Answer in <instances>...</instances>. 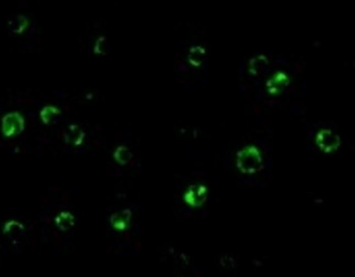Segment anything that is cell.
Masks as SVG:
<instances>
[{"instance_id": "obj_1", "label": "cell", "mask_w": 355, "mask_h": 277, "mask_svg": "<svg viewBox=\"0 0 355 277\" xmlns=\"http://www.w3.org/2000/svg\"><path fill=\"white\" fill-rule=\"evenodd\" d=\"M236 163L240 171L245 174H254L259 171L262 165V159L258 149L253 146L240 151Z\"/></svg>"}, {"instance_id": "obj_2", "label": "cell", "mask_w": 355, "mask_h": 277, "mask_svg": "<svg viewBox=\"0 0 355 277\" xmlns=\"http://www.w3.org/2000/svg\"><path fill=\"white\" fill-rule=\"evenodd\" d=\"M316 142L319 148L326 153L337 150L341 144L339 136L329 129L320 130L316 135Z\"/></svg>"}, {"instance_id": "obj_3", "label": "cell", "mask_w": 355, "mask_h": 277, "mask_svg": "<svg viewBox=\"0 0 355 277\" xmlns=\"http://www.w3.org/2000/svg\"><path fill=\"white\" fill-rule=\"evenodd\" d=\"M207 189L203 185L194 186L186 192L185 196L186 202L193 206H200L206 198Z\"/></svg>"}, {"instance_id": "obj_4", "label": "cell", "mask_w": 355, "mask_h": 277, "mask_svg": "<svg viewBox=\"0 0 355 277\" xmlns=\"http://www.w3.org/2000/svg\"><path fill=\"white\" fill-rule=\"evenodd\" d=\"M23 129V122L20 117L10 116L4 122L3 131L5 135L12 136L20 132Z\"/></svg>"}, {"instance_id": "obj_5", "label": "cell", "mask_w": 355, "mask_h": 277, "mask_svg": "<svg viewBox=\"0 0 355 277\" xmlns=\"http://www.w3.org/2000/svg\"><path fill=\"white\" fill-rule=\"evenodd\" d=\"M288 79L286 75L282 73L276 74L275 77L269 80L267 82L268 91L271 94L276 95L281 91V87L288 84Z\"/></svg>"}, {"instance_id": "obj_6", "label": "cell", "mask_w": 355, "mask_h": 277, "mask_svg": "<svg viewBox=\"0 0 355 277\" xmlns=\"http://www.w3.org/2000/svg\"><path fill=\"white\" fill-rule=\"evenodd\" d=\"M131 213L128 211H124L117 213L113 217V224L118 230H124L128 226Z\"/></svg>"}, {"instance_id": "obj_7", "label": "cell", "mask_w": 355, "mask_h": 277, "mask_svg": "<svg viewBox=\"0 0 355 277\" xmlns=\"http://www.w3.org/2000/svg\"><path fill=\"white\" fill-rule=\"evenodd\" d=\"M122 156L118 160L121 161L122 163L123 162H126L128 160V158L130 157V154L125 149L122 150L121 151L117 152V156ZM116 156V157H117Z\"/></svg>"}]
</instances>
